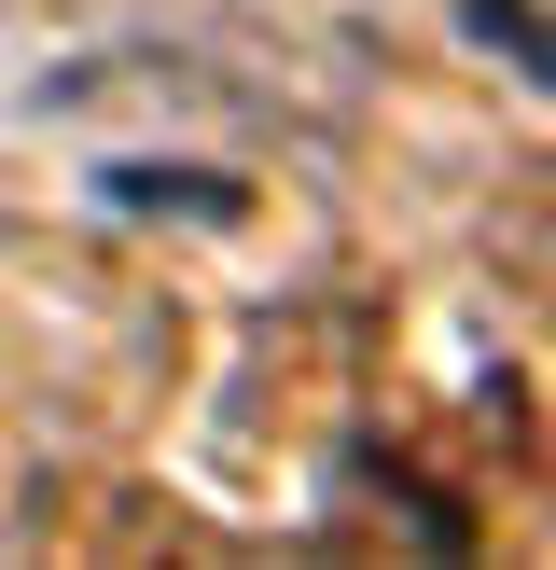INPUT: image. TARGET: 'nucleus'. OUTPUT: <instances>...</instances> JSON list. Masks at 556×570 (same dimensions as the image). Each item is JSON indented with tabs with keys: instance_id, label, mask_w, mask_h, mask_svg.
I'll use <instances>...</instances> for the list:
<instances>
[{
	"instance_id": "f257e3e1",
	"label": "nucleus",
	"mask_w": 556,
	"mask_h": 570,
	"mask_svg": "<svg viewBox=\"0 0 556 570\" xmlns=\"http://www.w3.org/2000/svg\"><path fill=\"white\" fill-rule=\"evenodd\" d=\"M111 209H237V181H195V167H98Z\"/></svg>"
}]
</instances>
